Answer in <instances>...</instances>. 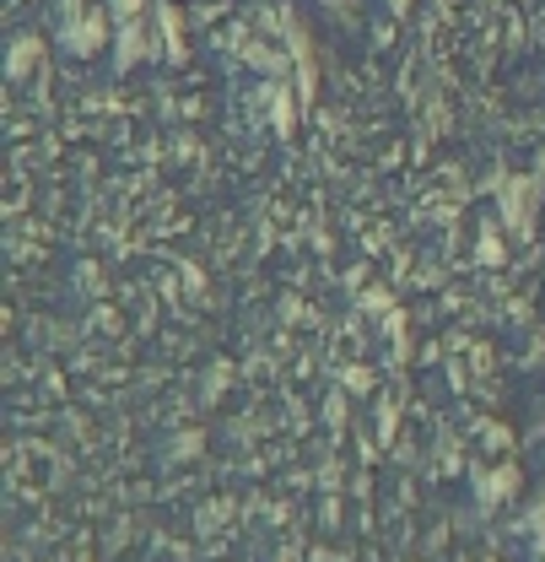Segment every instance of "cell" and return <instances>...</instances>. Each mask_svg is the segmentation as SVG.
<instances>
[{
    "mask_svg": "<svg viewBox=\"0 0 545 562\" xmlns=\"http://www.w3.org/2000/svg\"><path fill=\"white\" fill-rule=\"evenodd\" d=\"M103 38H109V22H103L98 11H87L81 22H70L66 27V49L70 55H98V49H103Z\"/></svg>",
    "mask_w": 545,
    "mask_h": 562,
    "instance_id": "1",
    "label": "cell"
},
{
    "mask_svg": "<svg viewBox=\"0 0 545 562\" xmlns=\"http://www.w3.org/2000/svg\"><path fill=\"white\" fill-rule=\"evenodd\" d=\"M146 55H151V44H146V27H140L136 16H130V22L120 27V70H130L136 60H146Z\"/></svg>",
    "mask_w": 545,
    "mask_h": 562,
    "instance_id": "2",
    "label": "cell"
},
{
    "mask_svg": "<svg viewBox=\"0 0 545 562\" xmlns=\"http://www.w3.org/2000/svg\"><path fill=\"white\" fill-rule=\"evenodd\" d=\"M530 211H535V201H530V184H513V190H508V201H502V216H508L519 233H530Z\"/></svg>",
    "mask_w": 545,
    "mask_h": 562,
    "instance_id": "3",
    "label": "cell"
},
{
    "mask_svg": "<svg viewBox=\"0 0 545 562\" xmlns=\"http://www.w3.org/2000/svg\"><path fill=\"white\" fill-rule=\"evenodd\" d=\"M38 55H44V44H38V38H16V44H11V60H5V70H11V76H27V66H33Z\"/></svg>",
    "mask_w": 545,
    "mask_h": 562,
    "instance_id": "4",
    "label": "cell"
},
{
    "mask_svg": "<svg viewBox=\"0 0 545 562\" xmlns=\"http://www.w3.org/2000/svg\"><path fill=\"white\" fill-rule=\"evenodd\" d=\"M480 260H486V266H497V260H502V244H497V233H491V227L480 233Z\"/></svg>",
    "mask_w": 545,
    "mask_h": 562,
    "instance_id": "5",
    "label": "cell"
},
{
    "mask_svg": "<svg viewBox=\"0 0 545 562\" xmlns=\"http://www.w3.org/2000/svg\"><path fill=\"white\" fill-rule=\"evenodd\" d=\"M114 16H120V22H130V16H140V0H114Z\"/></svg>",
    "mask_w": 545,
    "mask_h": 562,
    "instance_id": "6",
    "label": "cell"
},
{
    "mask_svg": "<svg viewBox=\"0 0 545 562\" xmlns=\"http://www.w3.org/2000/svg\"><path fill=\"white\" fill-rule=\"evenodd\" d=\"M275 125L292 131V103H286V98H275Z\"/></svg>",
    "mask_w": 545,
    "mask_h": 562,
    "instance_id": "7",
    "label": "cell"
},
{
    "mask_svg": "<svg viewBox=\"0 0 545 562\" xmlns=\"http://www.w3.org/2000/svg\"><path fill=\"white\" fill-rule=\"evenodd\" d=\"M389 5H395V11H406V0H389Z\"/></svg>",
    "mask_w": 545,
    "mask_h": 562,
    "instance_id": "8",
    "label": "cell"
},
{
    "mask_svg": "<svg viewBox=\"0 0 545 562\" xmlns=\"http://www.w3.org/2000/svg\"><path fill=\"white\" fill-rule=\"evenodd\" d=\"M330 5H336V0H330Z\"/></svg>",
    "mask_w": 545,
    "mask_h": 562,
    "instance_id": "9",
    "label": "cell"
}]
</instances>
